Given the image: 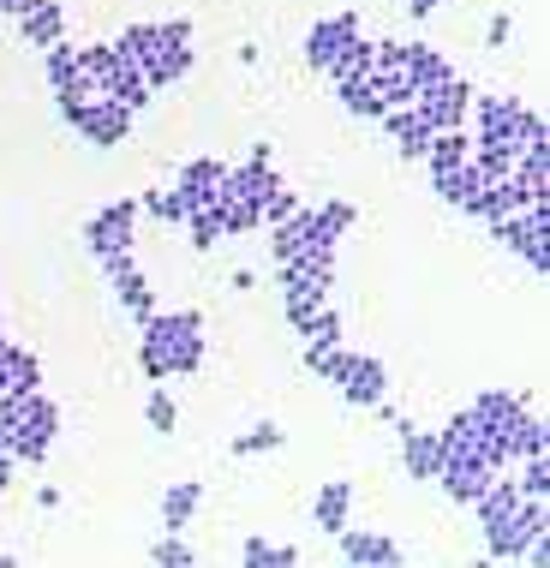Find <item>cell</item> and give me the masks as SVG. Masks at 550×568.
I'll return each instance as SVG.
<instances>
[{"instance_id":"cell-12","label":"cell","mask_w":550,"mask_h":568,"mask_svg":"<svg viewBox=\"0 0 550 568\" xmlns=\"http://www.w3.org/2000/svg\"><path fill=\"white\" fill-rule=\"evenodd\" d=\"M79 138L90 150H120L132 138V114L120 109V102H109V97H96L84 109V120H79Z\"/></svg>"},{"instance_id":"cell-13","label":"cell","mask_w":550,"mask_h":568,"mask_svg":"<svg viewBox=\"0 0 550 568\" xmlns=\"http://www.w3.org/2000/svg\"><path fill=\"white\" fill-rule=\"evenodd\" d=\"M222 174H227V162H216V156H192L186 168H180V180H174V197L186 204V216H192V210H210V204H216V192H222Z\"/></svg>"},{"instance_id":"cell-25","label":"cell","mask_w":550,"mask_h":568,"mask_svg":"<svg viewBox=\"0 0 550 568\" xmlns=\"http://www.w3.org/2000/svg\"><path fill=\"white\" fill-rule=\"evenodd\" d=\"M527 407V395H509V389H485V395H472V425H479V432H509V419L515 413Z\"/></svg>"},{"instance_id":"cell-17","label":"cell","mask_w":550,"mask_h":568,"mask_svg":"<svg viewBox=\"0 0 550 568\" xmlns=\"http://www.w3.org/2000/svg\"><path fill=\"white\" fill-rule=\"evenodd\" d=\"M401 467H407L412 485H437V467H442L437 432H419V425H407V432H401Z\"/></svg>"},{"instance_id":"cell-44","label":"cell","mask_w":550,"mask_h":568,"mask_svg":"<svg viewBox=\"0 0 550 568\" xmlns=\"http://www.w3.org/2000/svg\"><path fill=\"white\" fill-rule=\"evenodd\" d=\"M257 210H264V227L269 222H282V216H294V210H299V192H287V186H275L269 197H264V204H257Z\"/></svg>"},{"instance_id":"cell-43","label":"cell","mask_w":550,"mask_h":568,"mask_svg":"<svg viewBox=\"0 0 550 568\" xmlns=\"http://www.w3.org/2000/svg\"><path fill=\"white\" fill-rule=\"evenodd\" d=\"M7 389H19V395H30V389H42V359L30 347H12V372H7Z\"/></svg>"},{"instance_id":"cell-14","label":"cell","mask_w":550,"mask_h":568,"mask_svg":"<svg viewBox=\"0 0 550 568\" xmlns=\"http://www.w3.org/2000/svg\"><path fill=\"white\" fill-rule=\"evenodd\" d=\"M401 72H407L412 97H419V90H431V84H449V79H455L449 54H442L437 42H401Z\"/></svg>"},{"instance_id":"cell-34","label":"cell","mask_w":550,"mask_h":568,"mask_svg":"<svg viewBox=\"0 0 550 568\" xmlns=\"http://www.w3.org/2000/svg\"><path fill=\"white\" fill-rule=\"evenodd\" d=\"M138 216H150V222H167V227H180L186 222V204L174 197V186H150L144 197H138Z\"/></svg>"},{"instance_id":"cell-35","label":"cell","mask_w":550,"mask_h":568,"mask_svg":"<svg viewBox=\"0 0 550 568\" xmlns=\"http://www.w3.org/2000/svg\"><path fill=\"white\" fill-rule=\"evenodd\" d=\"M287 443V432L275 419H264V425H252V432H240L234 443H227V449H234L240 460H252V455H269V449H282Z\"/></svg>"},{"instance_id":"cell-15","label":"cell","mask_w":550,"mask_h":568,"mask_svg":"<svg viewBox=\"0 0 550 568\" xmlns=\"http://www.w3.org/2000/svg\"><path fill=\"white\" fill-rule=\"evenodd\" d=\"M317 234H324V227H317V210H305V204H299L294 216L269 222V257H275V264H294V257H299Z\"/></svg>"},{"instance_id":"cell-8","label":"cell","mask_w":550,"mask_h":568,"mask_svg":"<svg viewBox=\"0 0 550 568\" xmlns=\"http://www.w3.org/2000/svg\"><path fill=\"white\" fill-rule=\"evenodd\" d=\"M467 102H472V90L461 79H449V84L419 90V97H412V114H419L431 132H461L467 126Z\"/></svg>"},{"instance_id":"cell-32","label":"cell","mask_w":550,"mask_h":568,"mask_svg":"<svg viewBox=\"0 0 550 568\" xmlns=\"http://www.w3.org/2000/svg\"><path fill=\"white\" fill-rule=\"evenodd\" d=\"M240 562H246V568H294L299 550L294 545H269V539H257V532H252V539L240 545Z\"/></svg>"},{"instance_id":"cell-9","label":"cell","mask_w":550,"mask_h":568,"mask_svg":"<svg viewBox=\"0 0 550 568\" xmlns=\"http://www.w3.org/2000/svg\"><path fill=\"white\" fill-rule=\"evenodd\" d=\"M359 37V12H329V19H317L312 30H305V67L312 72H329V60L342 54V42Z\"/></svg>"},{"instance_id":"cell-5","label":"cell","mask_w":550,"mask_h":568,"mask_svg":"<svg viewBox=\"0 0 550 568\" xmlns=\"http://www.w3.org/2000/svg\"><path fill=\"white\" fill-rule=\"evenodd\" d=\"M132 240H138V197H109V204L84 222V252L90 257L132 252Z\"/></svg>"},{"instance_id":"cell-26","label":"cell","mask_w":550,"mask_h":568,"mask_svg":"<svg viewBox=\"0 0 550 568\" xmlns=\"http://www.w3.org/2000/svg\"><path fill=\"white\" fill-rule=\"evenodd\" d=\"M502 437H509V455H515V460H521V455H550V425H544L532 407L515 413L509 432H502ZM515 460H509V467H515Z\"/></svg>"},{"instance_id":"cell-16","label":"cell","mask_w":550,"mask_h":568,"mask_svg":"<svg viewBox=\"0 0 550 568\" xmlns=\"http://www.w3.org/2000/svg\"><path fill=\"white\" fill-rule=\"evenodd\" d=\"M275 186H282V180H275V168L240 162V168H227V174H222V192L216 197H227V204H264Z\"/></svg>"},{"instance_id":"cell-21","label":"cell","mask_w":550,"mask_h":568,"mask_svg":"<svg viewBox=\"0 0 550 568\" xmlns=\"http://www.w3.org/2000/svg\"><path fill=\"white\" fill-rule=\"evenodd\" d=\"M515 503H521V490H515V479H502V473H497V479H491V485H485V490H479V497H472V503H467V509H472V515H479V532H497V527H502V520H509V515H515Z\"/></svg>"},{"instance_id":"cell-36","label":"cell","mask_w":550,"mask_h":568,"mask_svg":"<svg viewBox=\"0 0 550 568\" xmlns=\"http://www.w3.org/2000/svg\"><path fill=\"white\" fill-rule=\"evenodd\" d=\"M335 97H342V109L347 114H359V120H384V97L371 90V79H359V84H335Z\"/></svg>"},{"instance_id":"cell-2","label":"cell","mask_w":550,"mask_h":568,"mask_svg":"<svg viewBox=\"0 0 550 568\" xmlns=\"http://www.w3.org/2000/svg\"><path fill=\"white\" fill-rule=\"evenodd\" d=\"M491 240H502L527 270H539V282H544L550 275V197H539V204H527V210H509L502 222H491Z\"/></svg>"},{"instance_id":"cell-45","label":"cell","mask_w":550,"mask_h":568,"mask_svg":"<svg viewBox=\"0 0 550 568\" xmlns=\"http://www.w3.org/2000/svg\"><path fill=\"white\" fill-rule=\"evenodd\" d=\"M509 12H497V19H491V30H485V42H491V49H502V42H509Z\"/></svg>"},{"instance_id":"cell-23","label":"cell","mask_w":550,"mask_h":568,"mask_svg":"<svg viewBox=\"0 0 550 568\" xmlns=\"http://www.w3.org/2000/svg\"><path fill=\"white\" fill-rule=\"evenodd\" d=\"M384 132H389L395 156H407V162H419V156H425V144L437 138V132L425 126V120L412 114V109H389V114H384Z\"/></svg>"},{"instance_id":"cell-3","label":"cell","mask_w":550,"mask_h":568,"mask_svg":"<svg viewBox=\"0 0 550 568\" xmlns=\"http://www.w3.org/2000/svg\"><path fill=\"white\" fill-rule=\"evenodd\" d=\"M12 432H19V443H12L19 467H42V460L54 455V443H60V407L42 389H30L24 407H19V419H12Z\"/></svg>"},{"instance_id":"cell-47","label":"cell","mask_w":550,"mask_h":568,"mask_svg":"<svg viewBox=\"0 0 550 568\" xmlns=\"http://www.w3.org/2000/svg\"><path fill=\"white\" fill-rule=\"evenodd\" d=\"M227 287H234V294H252L257 275H252V270H234V275H227Z\"/></svg>"},{"instance_id":"cell-18","label":"cell","mask_w":550,"mask_h":568,"mask_svg":"<svg viewBox=\"0 0 550 568\" xmlns=\"http://www.w3.org/2000/svg\"><path fill=\"white\" fill-rule=\"evenodd\" d=\"M19 37L30 49H54L67 37V7L60 0H30V12H19Z\"/></svg>"},{"instance_id":"cell-29","label":"cell","mask_w":550,"mask_h":568,"mask_svg":"<svg viewBox=\"0 0 550 568\" xmlns=\"http://www.w3.org/2000/svg\"><path fill=\"white\" fill-rule=\"evenodd\" d=\"M109 287H114V300L126 305V312L138 317V324H144V317L156 312V287H150V275H144V270H126V275H114Z\"/></svg>"},{"instance_id":"cell-51","label":"cell","mask_w":550,"mask_h":568,"mask_svg":"<svg viewBox=\"0 0 550 568\" xmlns=\"http://www.w3.org/2000/svg\"><path fill=\"white\" fill-rule=\"evenodd\" d=\"M0 329H7V305H0Z\"/></svg>"},{"instance_id":"cell-24","label":"cell","mask_w":550,"mask_h":568,"mask_svg":"<svg viewBox=\"0 0 550 568\" xmlns=\"http://www.w3.org/2000/svg\"><path fill=\"white\" fill-rule=\"evenodd\" d=\"M342 395L354 407H377L389 395V372H384V359H371V353H359V365H354V377L342 383Z\"/></svg>"},{"instance_id":"cell-4","label":"cell","mask_w":550,"mask_h":568,"mask_svg":"<svg viewBox=\"0 0 550 568\" xmlns=\"http://www.w3.org/2000/svg\"><path fill=\"white\" fill-rule=\"evenodd\" d=\"M544 532H550L544 497H521V503H515V515L502 520L497 532H485V550H491L497 562H521V557H527V545H532V539H544Z\"/></svg>"},{"instance_id":"cell-1","label":"cell","mask_w":550,"mask_h":568,"mask_svg":"<svg viewBox=\"0 0 550 568\" xmlns=\"http://www.w3.org/2000/svg\"><path fill=\"white\" fill-rule=\"evenodd\" d=\"M144 342H138V372L150 383H167V377H197L210 359V335H204V317L197 312H150L144 324Z\"/></svg>"},{"instance_id":"cell-31","label":"cell","mask_w":550,"mask_h":568,"mask_svg":"<svg viewBox=\"0 0 550 568\" xmlns=\"http://www.w3.org/2000/svg\"><path fill=\"white\" fill-rule=\"evenodd\" d=\"M467 156H472V138H467V132H437L431 144H425L419 162L437 174V168H455V162H467Z\"/></svg>"},{"instance_id":"cell-7","label":"cell","mask_w":550,"mask_h":568,"mask_svg":"<svg viewBox=\"0 0 550 568\" xmlns=\"http://www.w3.org/2000/svg\"><path fill=\"white\" fill-rule=\"evenodd\" d=\"M335 550H342L347 568H401L407 562V550L389 532H371V527H342L335 532Z\"/></svg>"},{"instance_id":"cell-33","label":"cell","mask_w":550,"mask_h":568,"mask_svg":"<svg viewBox=\"0 0 550 568\" xmlns=\"http://www.w3.org/2000/svg\"><path fill=\"white\" fill-rule=\"evenodd\" d=\"M180 227H186V245H192V252H216V245L227 240V234H222V216H216V204H210V210H192V216L180 222Z\"/></svg>"},{"instance_id":"cell-50","label":"cell","mask_w":550,"mask_h":568,"mask_svg":"<svg viewBox=\"0 0 550 568\" xmlns=\"http://www.w3.org/2000/svg\"><path fill=\"white\" fill-rule=\"evenodd\" d=\"M19 12H30V0H0V19H19Z\"/></svg>"},{"instance_id":"cell-20","label":"cell","mask_w":550,"mask_h":568,"mask_svg":"<svg viewBox=\"0 0 550 568\" xmlns=\"http://www.w3.org/2000/svg\"><path fill=\"white\" fill-rule=\"evenodd\" d=\"M197 509H204V479H174L162 490V532H186Z\"/></svg>"},{"instance_id":"cell-6","label":"cell","mask_w":550,"mask_h":568,"mask_svg":"<svg viewBox=\"0 0 550 568\" xmlns=\"http://www.w3.org/2000/svg\"><path fill=\"white\" fill-rule=\"evenodd\" d=\"M467 114L479 120L472 150H515V114H521V97H472ZM515 156H521V150H515Z\"/></svg>"},{"instance_id":"cell-11","label":"cell","mask_w":550,"mask_h":568,"mask_svg":"<svg viewBox=\"0 0 550 568\" xmlns=\"http://www.w3.org/2000/svg\"><path fill=\"white\" fill-rule=\"evenodd\" d=\"M42 72H49L54 97H96V84H90V72L79 60V42H67V37H60L54 49H42Z\"/></svg>"},{"instance_id":"cell-48","label":"cell","mask_w":550,"mask_h":568,"mask_svg":"<svg viewBox=\"0 0 550 568\" xmlns=\"http://www.w3.org/2000/svg\"><path fill=\"white\" fill-rule=\"evenodd\" d=\"M12 473H19V460H12V455H0V497L12 490Z\"/></svg>"},{"instance_id":"cell-42","label":"cell","mask_w":550,"mask_h":568,"mask_svg":"<svg viewBox=\"0 0 550 568\" xmlns=\"http://www.w3.org/2000/svg\"><path fill=\"white\" fill-rule=\"evenodd\" d=\"M515 150H550V126H544V109H527L515 114Z\"/></svg>"},{"instance_id":"cell-38","label":"cell","mask_w":550,"mask_h":568,"mask_svg":"<svg viewBox=\"0 0 550 568\" xmlns=\"http://www.w3.org/2000/svg\"><path fill=\"white\" fill-rule=\"evenodd\" d=\"M299 335H305V347H342L347 342V317L335 312V305H324V312H317Z\"/></svg>"},{"instance_id":"cell-40","label":"cell","mask_w":550,"mask_h":568,"mask_svg":"<svg viewBox=\"0 0 550 568\" xmlns=\"http://www.w3.org/2000/svg\"><path fill=\"white\" fill-rule=\"evenodd\" d=\"M359 222V204H347V197H329V204H317V227H324L329 240H347Z\"/></svg>"},{"instance_id":"cell-10","label":"cell","mask_w":550,"mask_h":568,"mask_svg":"<svg viewBox=\"0 0 550 568\" xmlns=\"http://www.w3.org/2000/svg\"><path fill=\"white\" fill-rule=\"evenodd\" d=\"M275 270H282V312H287V324L305 329V324H312V317L329 305V287L312 282V275L294 270V264H275Z\"/></svg>"},{"instance_id":"cell-49","label":"cell","mask_w":550,"mask_h":568,"mask_svg":"<svg viewBox=\"0 0 550 568\" xmlns=\"http://www.w3.org/2000/svg\"><path fill=\"white\" fill-rule=\"evenodd\" d=\"M437 7H442V0H407V12H412V19H431Z\"/></svg>"},{"instance_id":"cell-27","label":"cell","mask_w":550,"mask_h":568,"mask_svg":"<svg viewBox=\"0 0 550 568\" xmlns=\"http://www.w3.org/2000/svg\"><path fill=\"white\" fill-rule=\"evenodd\" d=\"M371 67H377V42L347 37L342 54L329 60V79H335V84H359V79H371Z\"/></svg>"},{"instance_id":"cell-39","label":"cell","mask_w":550,"mask_h":568,"mask_svg":"<svg viewBox=\"0 0 550 568\" xmlns=\"http://www.w3.org/2000/svg\"><path fill=\"white\" fill-rule=\"evenodd\" d=\"M515 490H521V497H550V455L515 460Z\"/></svg>"},{"instance_id":"cell-30","label":"cell","mask_w":550,"mask_h":568,"mask_svg":"<svg viewBox=\"0 0 550 568\" xmlns=\"http://www.w3.org/2000/svg\"><path fill=\"white\" fill-rule=\"evenodd\" d=\"M472 186H479V168H472V156L455 162V168H437V174H431V192L442 197V204H455V210H461V197H467Z\"/></svg>"},{"instance_id":"cell-37","label":"cell","mask_w":550,"mask_h":568,"mask_svg":"<svg viewBox=\"0 0 550 568\" xmlns=\"http://www.w3.org/2000/svg\"><path fill=\"white\" fill-rule=\"evenodd\" d=\"M144 562H150V568H197V550L180 539V532H162V539L144 550Z\"/></svg>"},{"instance_id":"cell-46","label":"cell","mask_w":550,"mask_h":568,"mask_svg":"<svg viewBox=\"0 0 550 568\" xmlns=\"http://www.w3.org/2000/svg\"><path fill=\"white\" fill-rule=\"evenodd\" d=\"M12 347H19V342H12L7 329H0V395H7V372H12Z\"/></svg>"},{"instance_id":"cell-41","label":"cell","mask_w":550,"mask_h":568,"mask_svg":"<svg viewBox=\"0 0 550 568\" xmlns=\"http://www.w3.org/2000/svg\"><path fill=\"white\" fill-rule=\"evenodd\" d=\"M144 419H150V432H156V437H174V432H180V407H174V395H167L162 383L150 389V402H144Z\"/></svg>"},{"instance_id":"cell-28","label":"cell","mask_w":550,"mask_h":568,"mask_svg":"<svg viewBox=\"0 0 550 568\" xmlns=\"http://www.w3.org/2000/svg\"><path fill=\"white\" fill-rule=\"evenodd\" d=\"M197 67V49H162L156 60H150V67H144V84L150 90H156V97H162V90H174L180 79H186V72Z\"/></svg>"},{"instance_id":"cell-19","label":"cell","mask_w":550,"mask_h":568,"mask_svg":"<svg viewBox=\"0 0 550 568\" xmlns=\"http://www.w3.org/2000/svg\"><path fill=\"white\" fill-rule=\"evenodd\" d=\"M347 515H354V479H329L312 503V527L324 532V539H335V532L347 527Z\"/></svg>"},{"instance_id":"cell-22","label":"cell","mask_w":550,"mask_h":568,"mask_svg":"<svg viewBox=\"0 0 550 568\" xmlns=\"http://www.w3.org/2000/svg\"><path fill=\"white\" fill-rule=\"evenodd\" d=\"M114 49L126 54L138 72H144V67H150V60H156L162 49H192V42H167V37H162V24H126V30L114 37Z\"/></svg>"}]
</instances>
